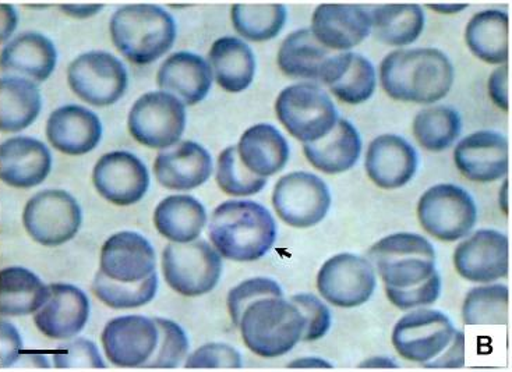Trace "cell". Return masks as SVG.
<instances>
[{
	"instance_id": "6da1fadb",
	"label": "cell",
	"mask_w": 512,
	"mask_h": 372,
	"mask_svg": "<svg viewBox=\"0 0 512 372\" xmlns=\"http://www.w3.org/2000/svg\"><path fill=\"white\" fill-rule=\"evenodd\" d=\"M454 66L434 48L398 49L380 65L381 87L388 97L412 104H434L446 98L454 84Z\"/></svg>"
},
{
	"instance_id": "7a4b0ae2",
	"label": "cell",
	"mask_w": 512,
	"mask_h": 372,
	"mask_svg": "<svg viewBox=\"0 0 512 372\" xmlns=\"http://www.w3.org/2000/svg\"><path fill=\"white\" fill-rule=\"evenodd\" d=\"M208 236L221 257L253 262L270 253L277 240V223L264 205L225 201L211 215Z\"/></svg>"
},
{
	"instance_id": "3957f363",
	"label": "cell",
	"mask_w": 512,
	"mask_h": 372,
	"mask_svg": "<svg viewBox=\"0 0 512 372\" xmlns=\"http://www.w3.org/2000/svg\"><path fill=\"white\" fill-rule=\"evenodd\" d=\"M115 48L134 65L157 62L171 51L176 40L175 20L160 6L127 5L120 7L109 23Z\"/></svg>"
},
{
	"instance_id": "277c9868",
	"label": "cell",
	"mask_w": 512,
	"mask_h": 372,
	"mask_svg": "<svg viewBox=\"0 0 512 372\" xmlns=\"http://www.w3.org/2000/svg\"><path fill=\"white\" fill-rule=\"evenodd\" d=\"M238 327L250 352L275 359L291 352L302 340L305 320L292 301L267 297L246 308Z\"/></svg>"
},
{
	"instance_id": "5b68a950",
	"label": "cell",
	"mask_w": 512,
	"mask_h": 372,
	"mask_svg": "<svg viewBox=\"0 0 512 372\" xmlns=\"http://www.w3.org/2000/svg\"><path fill=\"white\" fill-rule=\"evenodd\" d=\"M369 258L386 288H413L437 272L433 244L416 233L384 237L370 248Z\"/></svg>"
},
{
	"instance_id": "8992f818",
	"label": "cell",
	"mask_w": 512,
	"mask_h": 372,
	"mask_svg": "<svg viewBox=\"0 0 512 372\" xmlns=\"http://www.w3.org/2000/svg\"><path fill=\"white\" fill-rule=\"evenodd\" d=\"M275 112L285 130L303 144L326 137L338 122L333 99L313 83L289 85L282 90Z\"/></svg>"
},
{
	"instance_id": "52a82bcc",
	"label": "cell",
	"mask_w": 512,
	"mask_h": 372,
	"mask_svg": "<svg viewBox=\"0 0 512 372\" xmlns=\"http://www.w3.org/2000/svg\"><path fill=\"white\" fill-rule=\"evenodd\" d=\"M162 274L180 296H204L220 282L222 258L206 240L171 243L162 253Z\"/></svg>"
},
{
	"instance_id": "ba28073f",
	"label": "cell",
	"mask_w": 512,
	"mask_h": 372,
	"mask_svg": "<svg viewBox=\"0 0 512 372\" xmlns=\"http://www.w3.org/2000/svg\"><path fill=\"white\" fill-rule=\"evenodd\" d=\"M422 228L440 242L454 243L468 236L478 221V208L468 191L455 184H437L420 197Z\"/></svg>"
},
{
	"instance_id": "9c48e42d",
	"label": "cell",
	"mask_w": 512,
	"mask_h": 372,
	"mask_svg": "<svg viewBox=\"0 0 512 372\" xmlns=\"http://www.w3.org/2000/svg\"><path fill=\"white\" fill-rule=\"evenodd\" d=\"M127 127L137 143L155 150H167L178 144L185 133V105L168 92H147L134 102Z\"/></svg>"
},
{
	"instance_id": "30bf717a",
	"label": "cell",
	"mask_w": 512,
	"mask_h": 372,
	"mask_svg": "<svg viewBox=\"0 0 512 372\" xmlns=\"http://www.w3.org/2000/svg\"><path fill=\"white\" fill-rule=\"evenodd\" d=\"M24 228L41 246L58 247L79 233L83 211L72 194L45 190L28 201L23 214Z\"/></svg>"
},
{
	"instance_id": "8fae6325",
	"label": "cell",
	"mask_w": 512,
	"mask_h": 372,
	"mask_svg": "<svg viewBox=\"0 0 512 372\" xmlns=\"http://www.w3.org/2000/svg\"><path fill=\"white\" fill-rule=\"evenodd\" d=\"M67 83L88 105L105 108L125 95L129 76L125 65L112 53L95 51L83 53L70 63Z\"/></svg>"
},
{
	"instance_id": "7c38bea8",
	"label": "cell",
	"mask_w": 512,
	"mask_h": 372,
	"mask_svg": "<svg viewBox=\"0 0 512 372\" xmlns=\"http://www.w3.org/2000/svg\"><path fill=\"white\" fill-rule=\"evenodd\" d=\"M273 207L278 218L296 229L313 228L324 221L331 207V193L319 176L293 172L275 184Z\"/></svg>"
},
{
	"instance_id": "4fadbf2b",
	"label": "cell",
	"mask_w": 512,
	"mask_h": 372,
	"mask_svg": "<svg viewBox=\"0 0 512 372\" xmlns=\"http://www.w3.org/2000/svg\"><path fill=\"white\" fill-rule=\"evenodd\" d=\"M455 332L457 329L446 314L415 308L395 324L391 340L399 356L423 366L447 349Z\"/></svg>"
},
{
	"instance_id": "5bb4252c",
	"label": "cell",
	"mask_w": 512,
	"mask_h": 372,
	"mask_svg": "<svg viewBox=\"0 0 512 372\" xmlns=\"http://www.w3.org/2000/svg\"><path fill=\"white\" fill-rule=\"evenodd\" d=\"M372 262L342 253L324 262L317 275V290L328 303L340 308L363 306L376 290Z\"/></svg>"
},
{
	"instance_id": "9a60e30c",
	"label": "cell",
	"mask_w": 512,
	"mask_h": 372,
	"mask_svg": "<svg viewBox=\"0 0 512 372\" xmlns=\"http://www.w3.org/2000/svg\"><path fill=\"white\" fill-rule=\"evenodd\" d=\"M98 194L118 207H129L141 201L150 189V173L132 152L112 151L98 159L93 170Z\"/></svg>"
},
{
	"instance_id": "2e32d148",
	"label": "cell",
	"mask_w": 512,
	"mask_h": 372,
	"mask_svg": "<svg viewBox=\"0 0 512 372\" xmlns=\"http://www.w3.org/2000/svg\"><path fill=\"white\" fill-rule=\"evenodd\" d=\"M454 267L469 282L493 283L507 278L510 269L507 236L497 230H478L455 248Z\"/></svg>"
},
{
	"instance_id": "e0dca14e",
	"label": "cell",
	"mask_w": 512,
	"mask_h": 372,
	"mask_svg": "<svg viewBox=\"0 0 512 372\" xmlns=\"http://www.w3.org/2000/svg\"><path fill=\"white\" fill-rule=\"evenodd\" d=\"M105 356L114 366L143 367L158 345V328L144 315L114 318L102 331Z\"/></svg>"
},
{
	"instance_id": "ac0fdd59",
	"label": "cell",
	"mask_w": 512,
	"mask_h": 372,
	"mask_svg": "<svg viewBox=\"0 0 512 372\" xmlns=\"http://www.w3.org/2000/svg\"><path fill=\"white\" fill-rule=\"evenodd\" d=\"M455 166L462 176L475 183H492L507 176V138L497 131L482 130L459 141L454 151Z\"/></svg>"
},
{
	"instance_id": "d6986e66",
	"label": "cell",
	"mask_w": 512,
	"mask_h": 372,
	"mask_svg": "<svg viewBox=\"0 0 512 372\" xmlns=\"http://www.w3.org/2000/svg\"><path fill=\"white\" fill-rule=\"evenodd\" d=\"M310 31L331 52L349 51L372 33V16L363 6L323 3L314 10Z\"/></svg>"
},
{
	"instance_id": "ffe728a7",
	"label": "cell",
	"mask_w": 512,
	"mask_h": 372,
	"mask_svg": "<svg viewBox=\"0 0 512 372\" xmlns=\"http://www.w3.org/2000/svg\"><path fill=\"white\" fill-rule=\"evenodd\" d=\"M90 300L83 290L67 283L49 286L48 299L35 313V327L56 340L72 339L86 327Z\"/></svg>"
},
{
	"instance_id": "44dd1931",
	"label": "cell",
	"mask_w": 512,
	"mask_h": 372,
	"mask_svg": "<svg viewBox=\"0 0 512 372\" xmlns=\"http://www.w3.org/2000/svg\"><path fill=\"white\" fill-rule=\"evenodd\" d=\"M157 255L146 237L136 232H119L101 248L100 272L123 283L143 281L153 275Z\"/></svg>"
},
{
	"instance_id": "7402d4cb",
	"label": "cell",
	"mask_w": 512,
	"mask_h": 372,
	"mask_svg": "<svg viewBox=\"0 0 512 372\" xmlns=\"http://www.w3.org/2000/svg\"><path fill=\"white\" fill-rule=\"evenodd\" d=\"M210 152L194 141H179L162 150L154 162V175L164 189L189 191L203 186L213 175Z\"/></svg>"
},
{
	"instance_id": "603a6c76",
	"label": "cell",
	"mask_w": 512,
	"mask_h": 372,
	"mask_svg": "<svg viewBox=\"0 0 512 372\" xmlns=\"http://www.w3.org/2000/svg\"><path fill=\"white\" fill-rule=\"evenodd\" d=\"M365 168L369 179L380 189H401L416 175L418 154L405 138L383 134L367 148Z\"/></svg>"
},
{
	"instance_id": "cb8c5ba5",
	"label": "cell",
	"mask_w": 512,
	"mask_h": 372,
	"mask_svg": "<svg viewBox=\"0 0 512 372\" xmlns=\"http://www.w3.org/2000/svg\"><path fill=\"white\" fill-rule=\"evenodd\" d=\"M52 155L40 140L14 137L0 147V179L16 189H31L47 180Z\"/></svg>"
},
{
	"instance_id": "d4e9b609",
	"label": "cell",
	"mask_w": 512,
	"mask_h": 372,
	"mask_svg": "<svg viewBox=\"0 0 512 372\" xmlns=\"http://www.w3.org/2000/svg\"><path fill=\"white\" fill-rule=\"evenodd\" d=\"M102 123L90 109L66 105L51 113L47 122V138L52 147L70 157L94 151L100 144Z\"/></svg>"
},
{
	"instance_id": "484cf974",
	"label": "cell",
	"mask_w": 512,
	"mask_h": 372,
	"mask_svg": "<svg viewBox=\"0 0 512 372\" xmlns=\"http://www.w3.org/2000/svg\"><path fill=\"white\" fill-rule=\"evenodd\" d=\"M158 87L178 98L183 105L200 104L213 87V72L206 59L192 52H176L162 63Z\"/></svg>"
},
{
	"instance_id": "4316f807",
	"label": "cell",
	"mask_w": 512,
	"mask_h": 372,
	"mask_svg": "<svg viewBox=\"0 0 512 372\" xmlns=\"http://www.w3.org/2000/svg\"><path fill=\"white\" fill-rule=\"evenodd\" d=\"M320 83L327 85L334 97L348 105H360L373 97L377 87L376 70L359 53L333 55L321 73Z\"/></svg>"
},
{
	"instance_id": "83f0119b",
	"label": "cell",
	"mask_w": 512,
	"mask_h": 372,
	"mask_svg": "<svg viewBox=\"0 0 512 372\" xmlns=\"http://www.w3.org/2000/svg\"><path fill=\"white\" fill-rule=\"evenodd\" d=\"M58 52L54 42L38 33L21 34L14 38L0 55V70L5 76L21 77L42 83L54 73Z\"/></svg>"
},
{
	"instance_id": "f1b7e54d",
	"label": "cell",
	"mask_w": 512,
	"mask_h": 372,
	"mask_svg": "<svg viewBox=\"0 0 512 372\" xmlns=\"http://www.w3.org/2000/svg\"><path fill=\"white\" fill-rule=\"evenodd\" d=\"M240 161L253 175L267 177L277 175L288 164L289 144L281 131L273 124L261 123L250 127L240 137L238 147Z\"/></svg>"
},
{
	"instance_id": "f546056e",
	"label": "cell",
	"mask_w": 512,
	"mask_h": 372,
	"mask_svg": "<svg viewBox=\"0 0 512 372\" xmlns=\"http://www.w3.org/2000/svg\"><path fill=\"white\" fill-rule=\"evenodd\" d=\"M307 161L326 175H340L358 164L362 152L359 131L351 122L338 119L334 129L314 143L303 144Z\"/></svg>"
},
{
	"instance_id": "4dcf8cb0",
	"label": "cell",
	"mask_w": 512,
	"mask_h": 372,
	"mask_svg": "<svg viewBox=\"0 0 512 372\" xmlns=\"http://www.w3.org/2000/svg\"><path fill=\"white\" fill-rule=\"evenodd\" d=\"M211 72L222 90L238 94L252 85L256 76V58L252 48L235 37H222L208 53Z\"/></svg>"
},
{
	"instance_id": "1f68e13d",
	"label": "cell",
	"mask_w": 512,
	"mask_h": 372,
	"mask_svg": "<svg viewBox=\"0 0 512 372\" xmlns=\"http://www.w3.org/2000/svg\"><path fill=\"white\" fill-rule=\"evenodd\" d=\"M469 51L487 65H507L510 55V17L503 10H483L465 30Z\"/></svg>"
},
{
	"instance_id": "d6a6232c",
	"label": "cell",
	"mask_w": 512,
	"mask_h": 372,
	"mask_svg": "<svg viewBox=\"0 0 512 372\" xmlns=\"http://www.w3.org/2000/svg\"><path fill=\"white\" fill-rule=\"evenodd\" d=\"M206 223V208L192 196H169L155 208V228L171 243L194 242L206 228Z\"/></svg>"
},
{
	"instance_id": "836d02e7",
	"label": "cell",
	"mask_w": 512,
	"mask_h": 372,
	"mask_svg": "<svg viewBox=\"0 0 512 372\" xmlns=\"http://www.w3.org/2000/svg\"><path fill=\"white\" fill-rule=\"evenodd\" d=\"M333 52L316 40L312 31L298 30L289 34L278 51V67L286 77L320 81L321 73Z\"/></svg>"
},
{
	"instance_id": "e575fe53",
	"label": "cell",
	"mask_w": 512,
	"mask_h": 372,
	"mask_svg": "<svg viewBox=\"0 0 512 372\" xmlns=\"http://www.w3.org/2000/svg\"><path fill=\"white\" fill-rule=\"evenodd\" d=\"M41 94L33 81L3 76L0 80V130L19 133L37 120L41 112Z\"/></svg>"
},
{
	"instance_id": "d590c367",
	"label": "cell",
	"mask_w": 512,
	"mask_h": 372,
	"mask_svg": "<svg viewBox=\"0 0 512 372\" xmlns=\"http://www.w3.org/2000/svg\"><path fill=\"white\" fill-rule=\"evenodd\" d=\"M48 294L49 286L26 268L10 267L0 272V314L3 317L37 313Z\"/></svg>"
},
{
	"instance_id": "8d00e7d4",
	"label": "cell",
	"mask_w": 512,
	"mask_h": 372,
	"mask_svg": "<svg viewBox=\"0 0 512 372\" xmlns=\"http://www.w3.org/2000/svg\"><path fill=\"white\" fill-rule=\"evenodd\" d=\"M370 16L374 35L386 45H411L418 41L425 30V12L422 7L412 3L377 6Z\"/></svg>"
},
{
	"instance_id": "74e56055",
	"label": "cell",
	"mask_w": 512,
	"mask_h": 372,
	"mask_svg": "<svg viewBox=\"0 0 512 372\" xmlns=\"http://www.w3.org/2000/svg\"><path fill=\"white\" fill-rule=\"evenodd\" d=\"M413 136L423 150L446 151L458 140L462 130L459 113L450 106H430L413 119Z\"/></svg>"
},
{
	"instance_id": "f35d334b",
	"label": "cell",
	"mask_w": 512,
	"mask_h": 372,
	"mask_svg": "<svg viewBox=\"0 0 512 372\" xmlns=\"http://www.w3.org/2000/svg\"><path fill=\"white\" fill-rule=\"evenodd\" d=\"M233 27L247 41L267 42L280 35L288 12L284 5H246L236 3L231 9Z\"/></svg>"
},
{
	"instance_id": "ab89813d",
	"label": "cell",
	"mask_w": 512,
	"mask_h": 372,
	"mask_svg": "<svg viewBox=\"0 0 512 372\" xmlns=\"http://www.w3.org/2000/svg\"><path fill=\"white\" fill-rule=\"evenodd\" d=\"M158 290V275L134 283L112 281L101 272L95 275L93 292L97 299L114 310H133L153 301Z\"/></svg>"
},
{
	"instance_id": "60d3db41",
	"label": "cell",
	"mask_w": 512,
	"mask_h": 372,
	"mask_svg": "<svg viewBox=\"0 0 512 372\" xmlns=\"http://www.w3.org/2000/svg\"><path fill=\"white\" fill-rule=\"evenodd\" d=\"M510 292L504 285L478 286L466 294L462 318L466 325H503L507 322Z\"/></svg>"
},
{
	"instance_id": "b9f144b4",
	"label": "cell",
	"mask_w": 512,
	"mask_h": 372,
	"mask_svg": "<svg viewBox=\"0 0 512 372\" xmlns=\"http://www.w3.org/2000/svg\"><path fill=\"white\" fill-rule=\"evenodd\" d=\"M218 187L231 197H250L259 194L267 186V179L253 175L240 161L236 147L225 148L217 162Z\"/></svg>"
},
{
	"instance_id": "7bdbcfd3",
	"label": "cell",
	"mask_w": 512,
	"mask_h": 372,
	"mask_svg": "<svg viewBox=\"0 0 512 372\" xmlns=\"http://www.w3.org/2000/svg\"><path fill=\"white\" fill-rule=\"evenodd\" d=\"M158 328L157 349L144 364L147 368H176L183 363L189 353V339L186 332L175 321L155 318Z\"/></svg>"
},
{
	"instance_id": "ee69618b",
	"label": "cell",
	"mask_w": 512,
	"mask_h": 372,
	"mask_svg": "<svg viewBox=\"0 0 512 372\" xmlns=\"http://www.w3.org/2000/svg\"><path fill=\"white\" fill-rule=\"evenodd\" d=\"M267 297H284L281 286L270 278H253L239 283L229 292L227 299L228 313L233 324L238 327L240 317L254 301Z\"/></svg>"
},
{
	"instance_id": "f6af8a7d",
	"label": "cell",
	"mask_w": 512,
	"mask_h": 372,
	"mask_svg": "<svg viewBox=\"0 0 512 372\" xmlns=\"http://www.w3.org/2000/svg\"><path fill=\"white\" fill-rule=\"evenodd\" d=\"M292 303L299 308L305 320L303 329V342H316L323 339L331 328L330 310L323 300L310 293L295 294L291 299Z\"/></svg>"
},
{
	"instance_id": "bcb514c9",
	"label": "cell",
	"mask_w": 512,
	"mask_h": 372,
	"mask_svg": "<svg viewBox=\"0 0 512 372\" xmlns=\"http://www.w3.org/2000/svg\"><path fill=\"white\" fill-rule=\"evenodd\" d=\"M388 300L399 310H415L436 303L441 293L440 275L434 274L427 281L408 289L386 288Z\"/></svg>"
},
{
	"instance_id": "7dc6e473",
	"label": "cell",
	"mask_w": 512,
	"mask_h": 372,
	"mask_svg": "<svg viewBox=\"0 0 512 372\" xmlns=\"http://www.w3.org/2000/svg\"><path fill=\"white\" fill-rule=\"evenodd\" d=\"M54 363L58 368H105L100 350L91 340L79 338L59 346L54 354Z\"/></svg>"
},
{
	"instance_id": "c3c4849f",
	"label": "cell",
	"mask_w": 512,
	"mask_h": 372,
	"mask_svg": "<svg viewBox=\"0 0 512 372\" xmlns=\"http://www.w3.org/2000/svg\"><path fill=\"white\" fill-rule=\"evenodd\" d=\"M242 356L225 343H207L187 357L186 368H240Z\"/></svg>"
},
{
	"instance_id": "681fc988",
	"label": "cell",
	"mask_w": 512,
	"mask_h": 372,
	"mask_svg": "<svg viewBox=\"0 0 512 372\" xmlns=\"http://www.w3.org/2000/svg\"><path fill=\"white\" fill-rule=\"evenodd\" d=\"M465 366V335L462 331L455 332L450 345L436 359L423 364L425 368H461Z\"/></svg>"
},
{
	"instance_id": "f907efd6",
	"label": "cell",
	"mask_w": 512,
	"mask_h": 372,
	"mask_svg": "<svg viewBox=\"0 0 512 372\" xmlns=\"http://www.w3.org/2000/svg\"><path fill=\"white\" fill-rule=\"evenodd\" d=\"M490 99L501 111H510V72L508 66H500L494 70L487 84Z\"/></svg>"
},
{
	"instance_id": "816d5d0a",
	"label": "cell",
	"mask_w": 512,
	"mask_h": 372,
	"mask_svg": "<svg viewBox=\"0 0 512 372\" xmlns=\"http://www.w3.org/2000/svg\"><path fill=\"white\" fill-rule=\"evenodd\" d=\"M21 338L17 329L9 322L0 324V364L10 367L19 359Z\"/></svg>"
},
{
	"instance_id": "f5cc1de1",
	"label": "cell",
	"mask_w": 512,
	"mask_h": 372,
	"mask_svg": "<svg viewBox=\"0 0 512 372\" xmlns=\"http://www.w3.org/2000/svg\"><path fill=\"white\" fill-rule=\"evenodd\" d=\"M19 24L16 9L12 5H0V42H7Z\"/></svg>"
},
{
	"instance_id": "db71d44e",
	"label": "cell",
	"mask_w": 512,
	"mask_h": 372,
	"mask_svg": "<svg viewBox=\"0 0 512 372\" xmlns=\"http://www.w3.org/2000/svg\"><path fill=\"white\" fill-rule=\"evenodd\" d=\"M59 9L69 17L77 20H86L90 17L95 16L104 9V5H98V3H66V5H60Z\"/></svg>"
},
{
	"instance_id": "11a10c76",
	"label": "cell",
	"mask_w": 512,
	"mask_h": 372,
	"mask_svg": "<svg viewBox=\"0 0 512 372\" xmlns=\"http://www.w3.org/2000/svg\"><path fill=\"white\" fill-rule=\"evenodd\" d=\"M289 368H305V370H314V368H321V370H331L333 368V364L330 361H326L324 359H319V357H303V359H296L289 363Z\"/></svg>"
},
{
	"instance_id": "9f6ffc18",
	"label": "cell",
	"mask_w": 512,
	"mask_h": 372,
	"mask_svg": "<svg viewBox=\"0 0 512 372\" xmlns=\"http://www.w3.org/2000/svg\"><path fill=\"white\" fill-rule=\"evenodd\" d=\"M359 368H399L397 361L390 357L376 356L359 364Z\"/></svg>"
},
{
	"instance_id": "6f0895ef",
	"label": "cell",
	"mask_w": 512,
	"mask_h": 372,
	"mask_svg": "<svg viewBox=\"0 0 512 372\" xmlns=\"http://www.w3.org/2000/svg\"><path fill=\"white\" fill-rule=\"evenodd\" d=\"M468 3H429L427 7L433 10V12L441 14H455L462 12L468 7Z\"/></svg>"
},
{
	"instance_id": "680465c9",
	"label": "cell",
	"mask_w": 512,
	"mask_h": 372,
	"mask_svg": "<svg viewBox=\"0 0 512 372\" xmlns=\"http://www.w3.org/2000/svg\"><path fill=\"white\" fill-rule=\"evenodd\" d=\"M499 203L503 214H510V182H508V179L501 184Z\"/></svg>"
},
{
	"instance_id": "91938a15",
	"label": "cell",
	"mask_w": 512,
	"mask_h": 372,
	"mask_svg": "<svg viewBox=\"0 0 512 372\" xmlns=\"http://www.w3.org/2000/svg\"><path fill=\"white\" fill-rule=\"evenodd\" d=\"M0 147H2V144H0Z\"/></svg>"
}]
</instances>
